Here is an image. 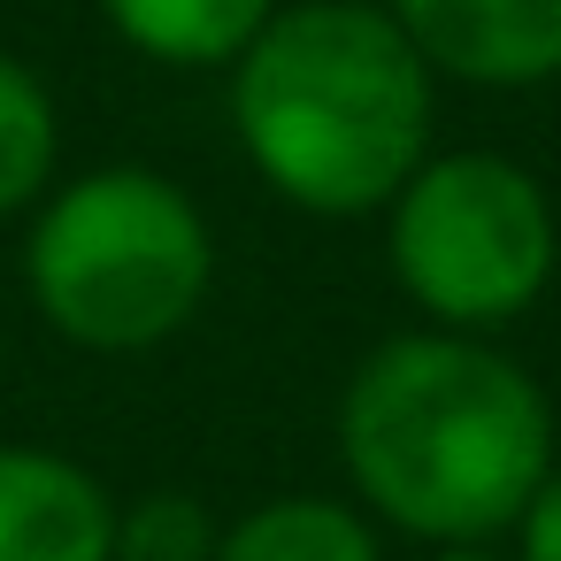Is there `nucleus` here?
<instances>
[{"label":"nucleus","instance_id":"f257e3e1","mask_svg":"<svg viewBox=\"0 0 561 561\" xmlns=\"http://www.w3.org/2000/svg\"><path fill=\"white\" fill-rule=\"evenodd\" d=\"M339 461L369 523L423 546H492L561 461L553 400L492 339L400 331L339 392Z\"/></svg>","mask_w":561,"mask_h":561},{"label":"nucleus","instance_id":"f03ea898","mask_svg":"<svg viewBox=\"0 0 561 561\" xmlns=\"http://www.w3.org/2000/svg\"><path fill=\"white\" fill-rule=\"evenodd\" d=\"M438 78L377 0L277 9L231 62V131L254 178L300 216H385L431 162Z\"/></svg>","mask_w":561,"mask_h":561},{"label":"nucleus","instance_id":"7ed1b4c3","mask_svg":"<svg viewBox=\"0 0 561 561\" xmlns=\"http://www.w3.org/2000/svg\"><path fill=\"white\" fill-rule=\"evenodd\" d=\"M24 285L55 339L85 354H154L201 316L216 285V239L178 178L101 162L39 201Z\"/></svg>","mask_w":561,"mask_h":561},{"label":"nucleus","instance_id":"20e7f679","mask_svg":"<svg viewBox=\"0 0 561 561\" xmlns=\"http://www.w3.org/2000/svg\"><path fill=\"white\" fill-rule=\"evenodd\" d=\"M385 262L431 331H500L530 316L561 262L553 193L492 147H431L385 208Z\"/></svg>","mask_w":561,"mask_h":561},{"label":"nucleus","instance_id":"39448f33","mask_svg":"<svg viewBox=\"0 0 561 561\" xmlns=\"http://www.w3.org/2000/svg\"><path fill=\"white\" fill-rule=\"evenodd\" d=\"M431 78L523 93L561 78V0H377Z\"/></svg>","mask_w":561,"mask_h":561},{"label":"nucleus","instance_id":"423d86ee","mask_svg":"<svg viewBox=\"0 0 561 561\" xmlns=\"http://www.w3.org/2000/svg\"><path fill=\"white\" fill-rule=\"evenodd\" d=\"M116 500L55 446H0V561H108Z\"/></svg>","mask_w":561,"mask_h":561},{"label":"nucleus","instance_id":"0eeeda50","mask_svg":"<svg viewBox=\"0 0 561 561\" xmlns=\"http://www.w3.org/2000/svg\"><path fill=\"white\" fill-rule=\"evenodd\" d=\"M108 32L162 70H231L254 32L277 16V0H101Z\"/></svg>","mask_w":561,"mask_h":561},{"label":"nucleus","instance_id":"6e6552de","mask_svg":"<svg viewBox=\"0 0 561 561\" xmlns=\"http://www.w3.org/2000/svg\"><path fill=\"white\" fill-rule=\"evenodd\" d=\"M216 561H385L377 523L323 492H277L216 530Z\"/></svg>","mask_w":561,"mask_h":561},{"label":"nucleus","instance_id":"1a4fd4ad","mask_svg":"<svg viewBox=\"0 0 561 561\" xmlns=\"http://www.w3.org/2000/svg\"><path fill=\"white\" fill-rule=\"evenodd\" d=\"M55 162H62V116H55V93H47L16 55H0V224L47 201Z\"/></svg>","mask_w":561,"mask_h":561},{"label":"nucleus","instance_id":"9d476101","mask_svg":"<svg viewBox=\"0 0 561 561\" xmlns=\"http://www.w3.org/2000/svg\"><path fill=\"white\" fill-rule=\"evenodd\" d=\"M216 515L193 492H147L116 507V546L108 561H216Z\"/></svg>","mask_w":561,"mask_h":561},{"label":"nucleus","instance_id":"9b49d317","mask_svg":"<svg viewBox=\"0 0 561 561\" xmlns=\"http://www.w3.org/2000/svg\"><path fill=\"white\" fill-rule=\"evenodd\" d=\"M515 561H561V461L546 469V484L530 492V507L515 523Z\"/></svg>","mask_w":561,"mask_h":561},{"label":"nucleus","instance_id":"f8f14e48","mask_svg":"<svg viewBox=\"0 0 561 561\" xmlns=\"http://www.w3.org/2000/svg\"><path fill=\"white\" fill-rule=\"evenodd\" d=\"M431 561H500V553H492V546H438Z\"/></svg>","mask_w":561,"mask_h":561}]
</instances>
